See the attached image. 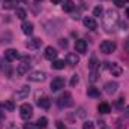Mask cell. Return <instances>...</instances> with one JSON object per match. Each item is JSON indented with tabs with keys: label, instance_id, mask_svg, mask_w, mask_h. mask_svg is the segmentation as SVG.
Returning <instances> with one entry per match:
<instances>
[{
	"label": "cell",
	"instance_id": "cell-1",
	"mask_svg": "<svg viewBox=\"0 0 129 129\" xmlns=\"http://www.w3.org/2000/svg\"><path fill=\"white\" fill-rule=\"evenodd\" d=\"M117 23H119V14H117V11H116V9H108V11L105 12L104 21H102L105 32L114 30V27L117 26Z\"/></svg>",
	"mask_w": 129,
	"mask_h": 129
},
{
	"label": "cell",
	"instance_id": "cell-2",
	"mask_svg": "<svg viewBox=\"0 0 129 129\" xmlns=\"http://www.w3.org/2000/svg\"><path fill=\"white\" fill-rule=\"evenodd\" d=\"M116 48H117V45H116V42H113V41H102L101 45H99V50H101L104 54H111V53L116 51Z\"/></svg>",
	"mask_w": 129,
	"mask_h": 129
},
{
	"label": "cell",
	"instance_id": "cell-3",
	"mask_svg": "<svg viewBox=\"0 0 129 129\" xmlns=\"http://www.w3.org/2000/svg\"><path fill=\"white\" fill-rule=\"evenodd\" d=\"M57 104L60 108H68V107H72L74 105V101H72V96L69 92H64L62 96L57 99Z\"/></svg>",
	"mask_w": 129,
	"mask_h": 129
},
{
	"label": "cell",
	"instance_id": "cell-4",
	"mask_svg": "<svg viewBox=\"0 0 129 129\" xmlns=\"http://www.w3.org/2000/svg\"><path fill=\"white\" fill-rule=\"evenodd\" d=\"M20 116H21L23 120H29L33 116V107L30 104H23L20 107Z\"/></svg>",
	"mask_w": 129,
	"mask_h": 129
},
{
	"label": "cell",
	"instance_id": "cell-5",
	"mask_svg": "<svg viewBox=\"0 0 129 129\" xmlns=\"http://www.w3.org/2000/svg\"><path fill=\"white\" fill-rule=\"evenodd\" d=\"M45 77H47V74H45L44 71H33V72L29 74L27 80L32 81V83H41V81L45 80Z\"/></svg>",
	"mask_w": 129,
	"mask_h": 129
},
{
	"label": "cell",
	"instance_id": "cell-6",
	"mask_svg": "<svg viewBox=\"0 0 129 129\" xmlns=\"http://www.w3.org/2000/svg\"><path fill=\"white\" fill-rule=\"evenodd\" d=\"M64 78H62V77H56L53 81H51V90L53 92H59V90H62V89H64Z\"/></svg>",
	"mask_w": 129,
	"mask_h": 129
},
{
	"label": "cell",
	"instance_id": "cell-7",
	"mask_svg": "<svg viewBox=\"0 0 129 129\" xmlns=\"http://www.w3.org/2000/svg\"><path fill=\"white\" fill-rule=\"evenodd\" d=\"M83 24H84V27H87L89 30H95L98 27V23H96V20H95V17H84Z\"/></svg>",
	"mask_w": 129,
	"mask_h": 129
},
{
	"label": "cell",
	"instance_id": "cell-8",
	"mask_svg": "<svg viewBox=\"0 0 129 129\" xmlns=\"http://www.w3.org/2000/svg\"><path fill=\"white\" fill-rule=\"evenodd\" d=\"M18 57H20L18 51L14 50V48H9V50L5 51V59H6V62H14V60H17Z\"/></svg>",
	"mask_w": 129,
	"mask_h": 129
},
{
	"label": "cell",
	"instance_id": "cell-9",
	"mask_svg": "<svg viewBox=\"0 0 129 129\" xmlns=\"http://www.w3.org/2000/svg\"><path fill=\"white\" fill-rule=\"evenodd\" d=\"M75 51L84 54V53L87 51V42H86L84 39H77V41H75Z\"/></svg>",
	"mask_w": 129,
	"mask_h": 129
},
{
	"label": "cell",
	"instance_id": "cell-10",
	"mask_svg": "<svg viewBox=\"0 0 129 129\" xmlns=\"http://www.w3.org/2000/svg\"><path fill=\"white\" fill-rule=\"evenodd\" d=\"M104 89H105V93L107 95H114L117 92V89H119V84L116 81H110V83H107L104 86Z\"/></svg>",
	"mask_w": 129,
	"mask_h": 129
},
{
	"label": "cell",
	"instance_id": "cell-11",
	"mask_svg": "<svg viewBox=\"0 0 129 129\" xmlns=\"http://www.w3.org/2000/svg\"><path fill=\"white\" fill-rule=\"evenodd\" d=\"M57 54H59V53H57V50H56V48H53V47H47V48H45V54H44V56H45V59H48V60H51V62H53V60H56V59H57Z\"/></svg>",
	"mask_w": 129,
	"mask_h": 129
},
{
	"label": "cell",
	"instance_id": "cell-12",
	"mask_svg": "<svg viewBox=\"0 0 129 129\" xmlns=\"http://www.w3.org/2000/svg\"><path fill=\"white\" fill-rule=\"evenodd\" d=\"M108 69H110V72L113 74V77H120L122 72H123L122 66L117 64V63H108Z\"/></svg>",
	"mask_w": 129,
	"mask_h": 129
},
{
	"label": "cell",
	"instance_id": "cell-13",
	"mask_svg": "<svg viewBox=\"0 0 129 129\" xmlns=\"http://www.w3.org/2000/svg\"><path fill=\"white\" fill-rule=\"evenodd\" d=\"M78 63H80V57H78L75 53H69V54L66 56V64H69V66H77Z\"/></svg>",
	"mask_w": 129,
	"mask_h": 129
},
{
	"label": "cell",
	"instance_id": "cell-14",
	"mask_svg": "<svg viewBox=\"0 0 129 129\" xmlns=\"http://www.w3.org/2000/svg\"><path fill=\"white\" fill-rule=\"evenodd\" d=\"M29 93H30V87L29 86H23V87H20L18 89V92H17V99H26V98L29 96Z\"/></svg>",
	"mask_w": 129,
	"mask_h": 129
},
{
	"label": "cell",
	"instance_id": "cell-15",
	"mask_svg": "<svg viewBox=\"0 0 129 129\" xmlns=\"http://www.w3.org/2000/svg\"><path fill=\"white\" fill-rule=\"evenodd\" d=\"M20 3V0H3V9L9 11V9H17V5Z\"/></svg>",
	"mask_w": 129,
	"mask_h": 129
},
{
	"label": "cell",
	"instance_id": "cell-16",
	"mask_svg": "<svg viewBox=\"0 0 129 129\" xmlns=\"http://www.w3.org/2000/svg\"><path fill=\"white\" fill-rule=\"evenodd\" d=\"M21 30L24 35H32L33 33V23L30 21H24L23 24H21Z\"/></svg>",
	"mask_w": 129,
	"mask_h": 129
},
{
	"label": "cell",
	"instance_id": "cell-17",
	"mask_svg": "<svg viewBox=\"0 0 129 129\" xmlns=\"http://www.w3.org/2000/svg\"><path fill=\"white\" fill-rule=\"evenodd\" d=\"M38 105H39L41 108H44V110H48L50 105H51V101H50L47 96H42V98L38 99Z\"/></svg>",
	"mask_w": 129,
	"mask_h": 129
},
{
	"label": "cell",
	"instance_id": "cell-18",
	"mask_svg": "<svg viewBox=\"0 0 129 129\" xmlns=\"http://www.w3.org/2000/svg\"><path fill=\"white\" fill-rule=\"evenodd\" d=\"M29 69H30V64L24 62V63L18 64V68H17V74H18V75H26V74L29 72Z\"/></svg>",
	"mask_w": 129,
	"mask_h": 129
},
{
	"label": "cell",
	"instance_id": "cell-19",
	"mask_svg": "<svg viewBox=\"0 0 129 129\" xmlns=\"http://www.w3.org/2000/svg\"><path fill=\"white\" fill-rule=\"evenodd\" d=\"M98 111H99L101 114H108V113L111 111V107H110V104H107V102H101V104L98 105Z\"/></svg>",
	"mask_w": 129,
	"mask_h": 129
},
{
	"label": "cell",
	"instance_id": "cell-20",
	"mask_svg": "<svg viewBox=\"0 0 129 129\" xmlns=\"http://www.w3.org/2000/svg\"><path fill=\"white\" fill-rule=\"evenodd\" d=\"M42 45V41L39 39V38H33V39H30L29 42H27V47L29 48H39Z\"/></svg>",
	"mask_w": 129,
	"mask_h": 129
},
{
	"label": "cell",
	"instance_id": "cell-21",
	"mask_svg": "<svg viewBox=\"0 0 129 129\" xmlns=\"http://www.w3.org/2000/svg\"><path fill=\"white\" fill-rule=\"evenodd\" d=\"M87 95H89L90 98H98L99 95H101V92H99V89H96V87L92 86V87L87 89Z\"/></svg>",
	"mask_w": 129,
	"mask_h": 129
},
{
	"label": "cell",
	"instance_id": "cell-22",
	"mask_svg": "<svg viewBox=\"0 0 129 129\" xmlns=\"http://www.w3.org/2000/svg\"><path fill=\"white\" fill-rule=\"evenodd\" d=\"M51 66H53V69H63L64 60H57V59H56V60H53V64H51Z\"/></svg>",
	"mask_w": 129,
	"mask_h": 129
},
{
	"label": "cell",
	"instance_id": "cell-23",
	"mask_svg": "<svg viewBox=\"0 0 129 129\" xmlns=\"http://www.w3.org/2000/svg\"><path fill=\"white\" fill-rule=\"evenodd\" d=\"M63 9L66 12H71V11L74 9V3H72L71 0H63Z\"/></svg>",
	"mask_w": 129,
	"mask_h": 129
},
{
	"label": "cell",
	"instance_id": "cell-24",
	"mask_svg": "<svg viewBox=\"0 0 129 129\" xmlns=\"http://www.w3.org/2000/svg\"><path fill=\"white\" fill-rule=\"evenodd\" d=\"M36 125H38L41 129L47 128V125H48V120H47V117H39V120L36 122Z\"/></svg>",
	"mask_w": 129,
	"mask_h": 129
},
{
	"label": "cell",
	"instance_id": "cell-25",
	"mask_svg": "<svg viewBox=\"0 0 129 129\" xmlns=\"http://www.w3.org/2000/svg\"><path fill=\"white\" fill-rule=\"evenodd\" d=\"M5 108L6 110H9V111H14L15 110V104H14V101H5Z\"/></svg>",
	"mask_w": 129,
	"mask_h": 129
},
{
	"label": "cell",
	"instance_id": "cell-26",
	"mask_svg": "<svg viewBox=\"0 0 129 129\" xmlns=\"http://www.w3.org/2000/svg\"><path fill=\"white\" fill-rule=\"evenodd\" d=\"M17 17H18L20 20H24V18L27 17V14H26V11H24V9L18 8V9H17Z\"/></svg>",
	"mask_w": 129,
	"mask_h": 129
},
{
	"label": "cell",
	"instance_id": "cell-27",
	"mask_svg": "<svg viewBox=\"0 0 129 129\" xmlns=\"http://www.w3.org/2000/svg\"><path fill=\"white\" fill-rule=\"evenodd\" d=\"M102 6H96L95 9H93V17H102Z\"/></svg>",
	"mask_w": 129,
	"mask_h": 129
},
{
	"label": "cell",
	"instance_id": "cell-28",
	"mask_svg": "<svg viewBox=\"0 0 129 129\" xmlns=\"http://www.w3.org/2000/svg\"><path fill=\"white\" fill-rule=\"evenodd\" d=\"M83 129H95V123L93 122H84Z\"/></svg>",
	"mask_w": 129,
	"mask_h": 129
},
{
	"label": "cell",
	"instance_id": "cell-29",
	"mask_svg": "<svg viewBox=\"0 0 129 129\" xmlns=\"http://www.w3.org/2000/svg\"><path fill=\"white\" fill-rule=\"evenodd\" d=\"M89 80H90L92 83H95V81L98 80V72H96V69H93V71H92V74H90V78H89Z\"/></svg>",
	"mask_w": 129,
	"mask_h": 129
},
{
	"label": "cell",
	"instance_id": "cell-30",
	"mask_svg": "<svg viewBox=\"0 0 129 129\" xmlns=\"http://www.w3.org/2000/svg\"><path fill=\"white\" fill-rule=\"evenodd\" d=\"M78 81H80L78 75H72V78H71V86H72V87H74V86H77V84H78Z\"/></svg>",
	"mask_w": 129,
	"mask_h": 129
},
{
	"label": "cell",
	"instance_id": "cell-31",
	"mask_svg": "<svg viewBox=\"0 0 129 129\" xmlns=\"http://www.w3.org/2000/svg\"><path fill=\"white\" fill-rule=\"evenodd\" d=\"M23 129H41L38 125H33V123H26L24 126H23Z\"/></svg>",
	"mask_w": 129,
	"mask_h": 129
},
{
	"label": "cell",
	"instance_id": "cell-32",
	"mask_svg": "<svg viewBox=\"0 0 129 129\" xmlns=\"http://www.w3.org/2000/svg\"><path fill=\"white\" fill-rule=\"evenodd\" d=\"M123 102H125V96L119 98V99H117V104H116V105H117L119 108H122V107H123Z\"/></svg>",
	"mask_w": 129,
	"mask_h": 129
},
{
	"label": "cell",
	"instance_id": "cell-33",
	"mask_svg": "<svg viewBox=\"0 0 129 129\" xmlns=\"http://www.w3.org/2000/svg\"><path fill=\"white\" fill-rule=\"evenodd\" d=\"M90 69L92 71L96 69V57H92V60H90Z\"/></svg>",
	"mask_w": 129,
	"mask_h": 129
},
{
	"label": "cell",
	"instance_id": "cell-34",
	"mask_svg": "<svg viewBox=\"0 0 129 129\" xmlns=\"http://www.w3.org/2000/svg\"><path fill=\"white\" fill-rule=\"evenodd\" d=\"M114 5L119 6V8H122V6H125V0H114Z\"/></svg>",
	"mask_w": 129,
	"mask_h": 129
},
{
	"label": "cell",
	"instance_id": "cell-35",
	"mask_svg": "<svg viewBox=\"0 0 129 129\" xmlns=\"http://www.w3.org/2000/svg\"><path fill=\"white\" fill-rule=\"evenodd\" d=\"M56 126H57V129H64V125H63V122H56Z\"/></svg>",
	"mask_w": 129,
	"mask_h": 129
},
{
	"label": "cell",
	"instance_id": "cell-36",
	"mask_svg": "<svg viewBox=\"0 0 129 129\" xmlns=\"http://www.w3.org/2000/svg\"><path fill=\"white\" fill-rule=\"evenodd\" d=\"M60 45H62V47H68V42H66V39H60Z\"/></svg>",
	"mask_w": 129,
	"mask_h": 129
},
{
	"label": "cell",
	"instance_id": "cell-37",
	"mask_svg": "<svg viewBox=\"0 0 129 129\" xmlns=\"http://www.w3.org/2000/svg\"><path fill=\"white\" fill-rule=\"evenodd\" d=\"M125 48H126V50L129 51V38L126 39V42H125Z\"/></svg>",
	"mask_w": 129,
	"mask_h": 129
},
{
	"label": "cell",
	"instance_id": "cell-38",
	"mask_svg": "<svg viewBox=\"0 0 129 129\" xmlns=\"http://www.w3.org/2000/svg\"><path fill=\"white\" fill-rule=\"evenodd\" d=\"M51 2H53V3H54V5H59V3H60V2H62V0H51Z\"/></svg>",
	"mask_w": 129,
	"mask_h": 129
},
{
	"label": "cell",
	"instance_id": "cell-39",
	"mask_svg": "<svg viewBox=\"0 0 129 129\" xmlns=\"http://www.w3.org/2000/svg\"><path fill=\"white\" fill-rule=\"evenodd\" d=\"M125 113H126V116L129 117V107H126V108H125Z\"/></svg>",
	"mask_w": 129,
	"mask_h": 129
},
{
	"label": "cell",
	"instance_id": "cell-40",
	"mask_svg": "<svg viewBox=\"0 0 129 129\" xmlns=\"http://www.w3.org/2000/svg\"><path fill=\"white\" fill-rule=\"evenodd\" d=\"M126 15H128V17H129V8H128V9H126Z\"/></svg>",
	"mask_w": 129,
	"mask_h": 129
},
{
	"label": "cell",
	"instance_id": "cell-41",
	"mask_svg": "<svg viewBox=\"0 0 129 129\" xmlns=\"http://www.w3.org/2000/svg\"><path fill=\"white\" fill-rule=\"evenodd\" d=\"M0 69H2V59H0Z\"/></svg>",
	"mask_w": 129,
	"mask_h": 129
},
{
	"label": "cell",
	"instance_id": "cell-42",
	"mask_svg": "<svg viewBox=\"0 0 129 129\" xmlns=\"http://www.w3.org/2000/svg\"><path fill=\"white\" fill-rule=\"evenodd\" d=\"M36 2H42V0H36Z\"/></svg>",
	"mask_w": 129,
	"mask_h": 129
},
{
	"label": "cell",
	"instance_id": "cell-43",
	"mask_svg": "<svg viewBox=\"0 0 129 129\" xmlns=\"http://www.w3.org/2000/svg\"><path fill=\"white\" fill-rule=\"evenodd\" d=\"M125 2H128V3H129V0H125Z\"/></svg>",
	"mask_w": 129,
	"mask_h": 129
}]
</instances>
